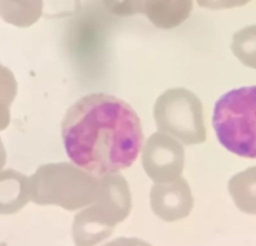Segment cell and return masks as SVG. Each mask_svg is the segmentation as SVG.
<instances>
[{
  "mask_svg": "<svg viewBox=\"0 0 256 246\" xmlns=\"http://www.w3.org/2000/svg\"><path fill=\"white\" fill-rule=\"evenodd\" d=\"M212 125L225 149L256 159V86L239 88L222 95L215 104Z\"/></svg>",
  "mask_w": 256,
  "mask_h": 246,
  "instance_id": "cell-2",
  "label": "cell"
},
{
  "mask_svg": "<svg viewBox=\"0 0 256 246\" xmlns=\"http://www.w3.org/2000/svg\"><path fill=\"white\" fill-rule=\"evenodd\" d=\"M4 164H5V150H4V146H2V140H0V169H2Z\"/></svg>",
  "mask_w": 256,
  "mask_h": 246,
  "instance_id": "cell-8",
  "label": "cell"
},
{
  "mask_svg": "<svg viewBox=\"0 0 256 246\" xmlns=\"http://www.w3.org/2000/svg\"><path fill=\"white\" fill-rule=\"evenodd\" d=\"M62 135L69 159L96 176L132 166L144 138L132 106L106 94L86 95L70 106Z\"/></svg>",
  "mask_w": 256,
  "mask_h": 246,
  "instance_id": "cell-1",
  "label": "cell"
},
{
  "mask_svg": "<svg viewBox=\"0 0 256 246\" xmlns=\"http://www.w3.org/2000/svg\"><path fill=\"white\" fill-rule=\"evenodd\" d=\"M19 174L12 170L0 172V214H14L24 206L26 198Z\"/></svg>",
  "mask_w": 256,
  "mask_h": 246,
  "instance_id": "cell-3",
  "label": "cell"
},
{
  "mask_svg": "<svg viewBox=\"0 0 256 246\" xmlns=\"http://www.w3.org/2000/svg\"><path fill=\"white\" fill-rule=\"evenodd\" d=\"M16 85L10 70L0 64V130L9 124V105L14 99Z\"/></svg>",
  "mask_w": 256,
  "mask_h": 246,
  "instance_id": "cell-6",
  "label": "cell"
},
{
  "mask_svg": "<svg viewBox=\"0 0 256 246\" xmlns=\"http://www.w3.org/2000/svg\"><path fill=\"white\" fill-rule=\"evenodd\" d=\"M232 50L242 64L256 69V25L245 28L235 35Z\"/></svg>",
  "mask_w": 256,
  "mask_h": 246,
  "instance_id": "cell-5",
  "label": "cell"
},
{
  "mask_svg": "<svg viewBox=\"0 0 256 246\" xmlns=\"http://www.w3.org/2000/svg\"><path fill=\"white\" fill-rule=\"evenodd\" d=\"M104 246H152L139 239H118Z\"/></svg>",
  "mask_w": 256,
  "mask_h": 246,
  "instance_id": "cell-7",
  "label": "cell"
},
{
  "mask_svg": "<svg viewBox=\"0 0 256 246\" xmlns=\"http://www.w3.org/2000/svg\"><path fill=\"white\" fill-rule=\"evenodd\" d=\"M230 192L240 210L256 214V166L238 174L230 182Z\"/></svg>",
  "mask_w": 256,
  "mask_h": 246,
  "instance_id": "cell-4",
  "label": "cell"
}]
</instances>
